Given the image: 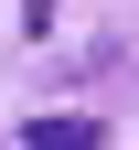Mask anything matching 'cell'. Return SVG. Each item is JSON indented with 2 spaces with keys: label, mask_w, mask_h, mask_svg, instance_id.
Segmentation results:
<instances>
[{
  "label": "cell",
  "mask_w": 139,
  "mask_h": 150,
  "mask_svg": "<svg viewBox=\"0 0 139 150\" xmlns=\"http://www.w3.org/2000/svg\"><path fill=\"white\" fill-rule=\"evenodd\" d=\"M54 11H64V0H22V22H32V32H43V22H54Z\"/></svg>",
  "instance_id": "2"
},
{
  "label": "cell",
  "mask_w": 139,
  "mask_h": 150,
  "mask_svg": "<svg viewBox=\"0 0 139 150\" xmlns=\"http://www.w3.org/2000/svg\"><path fill=\"white\" fill-rule=\"evenodd\" d=\"M22 150H107V118H32Z\"/></svg>",
  "instance_id": "1"
}]
</instances>
